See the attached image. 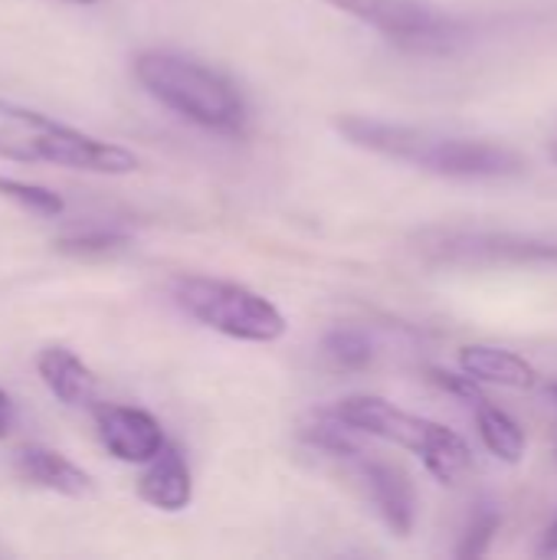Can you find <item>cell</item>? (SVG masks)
I'll return each mask as SVG.
<instances>
[{
	"label": "cell",
	"mask_w": 557,
	"mask_h": 560,
	"mask_svg": "<svg viewBox=\"0 0 557 560\" xmlns=\"http://www.w3.org/2000/svg\"><path fill=\"white\" fill-rule=\"evenodd\" d=\"M338 135L371 154L440 174L456 180H506L525 174L529 161L509 144L483 141V138H456L417 125L381 121L368 115H341L335 118Z\"/></svg>",
	"instance_id": "obj_1"
},
{
	"label": "cell",
	"mask_w": 557,
	"mask_h": 560,
	"mask_svg": "<svg viewBox=\"0 0 557 560\" xmlns=\"http://www.w3.org/2000/svg\"><path fill=\"white\" fill-rule=\"evenodd\" d=\"M0 161L53 164L62 171H82L98 177H128L141 167L135 151L3 98H0Z\"/></svg>",
	"instance_id": "obj_2"
},
{
	"label": "cell",
	"mask_w": 557,
	"mask_h": 560,
	"mask_svg": "<svg viewBox=\"0 0 557 560\" xmlns=\"http://www.w3.org/2000/svg\"><path fill=\"white\" fill-rule=\"evenodd\" d=\"M135 79L154 102L204 131L240 135L246 128L250 115L236 82L200 59L148 49L135 59Z\"/></svg>",
	"instance_id": "obj_3"
},
{
	"label": "cell",
	"mask_w": 557,
	"mask_h": 560,
	"mask_svg": "<svg viewBox=\"0 0 557 560\" xmlns=\"http://www.w3.org/2000/svg\"><path fill=\"white\" fill-rule=\"evenodd\" d=\"M328 413L338 417L341 423H348L355 433H368V436H378V440H387L394 446L417 453L423 459L427 472L440 486H460L476 469L473 450L466 446V440L456 430L433 423L427 417L407 413L384 397L355 394V397H345L341 404H335Z\"/></svg>",
	"instance_id": "obj_4"
},
{
	"label": "cell",
	"mask_w": 557,
	"mask_h": 560,
	"mask_svg": "<svg viewBox=\"0 0 557 560\" xmlns=\"http://www.w3.org/2000/svg\"><path fill=\"white\" fill-rule=\"evenodd\" d=\"M171 295L187 318L233 341L272 345L289 331L286 315L266 295L253 292L243 282L210 279V276H181L174 279Z\"/></svg>",
	"instance_id": "obj_5"
},
{
	"label": "cell",
	"mask_w": 557,
	"mask_h": 560,
	"mask_svg": "<svg viewBox=\"0 0 557 560\" xmlns=\"http://www.w3.org/2000/svg\"><path fill=\"white\" fill-rule=\"evenodd\" d=\"M414 249L437 266H512V262H557L555 240L519 236L502 230H453L433 226L414 236Z\"/></svg>",
	"instance_id": "obj_6"
},
{
	"label": "cell",
	"mask_w": 557,
	"mask_h": 560,
	"mask_svg": "<svg viewBox=\"0 0 557 560\" xmlns=\"http://www.w3.org/2000/svg\"><path fill=\"white\" fill-rule=\"evenodd\" d=\"M332 10L355 16L378 30L381 36L407 49H446L463 33L466 23L430 0H322Z\"/></svg>",
	"instance_id": "obj_7"
},
{
	"label": "cell",
	"mask_w": 557,
	"mask_h": 560,
	"mask_svg": "<svg viewBox=\"0 0 557 560\" xmlns=\"http://www.w3.org/2000/svg\"><path fill=\"white\" fill-rule=\"evenodd\" d=\"M355 472L358 482L368 495V502L374 505V512L381 515V522L397 535V538H410L414 525H417V492L414 482L407 479V472L394 463L384 459H371V456H355Z\"/></svg>",
	"instance_id": "obj_8"
},
{
	"label": "cell",
	"mask_w": 557,
	"mask_h": 560,
	"mask_svg": "<svg viewBox=\"0 0 557 560\" xmlns=\"http://www.w3.org/2000/svg\"><path fill=\"white\" fill-rule=\"evenodd\" d=\"M95 430L108 456L128 466H144L161 453L164 430L161 423L138 407H121V404H98L95 407Z\"/></svg>",
	"instance_id": "obj_9"
},
{
	"label": "cell",
	"mask_w": 557,
	"mask_h": 560,
	"mask_svg": "<svg viewBox=\"0 0 557 560\" xmlns=\"http://www.w3.org/2000/svg\"><path fill=\"white\" fill-rule=\"evenodd\" d=\"M148 469L138 479V499L158 512H184L194 502V479L187 469L184 453L174 443H164L154 459L144 463Z\"/></svg>",
	"instance_id": "obj_10"
},
{
	"label": "cell",
	"mask_w": 557,
	"mask_h": 560,
	"mask_svg": "<svg viewBox=\"0 0 557 560\" xmlns=\"http://www.w3.org/2000/svg\"><path fill=\"white\" fill-rule=\"evenodd\" d=\"M36 374L59 404H66V407H92L95 404L98 377L76 351H69L62 345L43 348L36 354Z\"/></svg>",
	"instance_id": "obj_11"
},
{
	"label": "cell",
	"mask_w": 557,
	"mask_h": 560,
	"mask_svg": "<svg viewBox=\"0 0 557 560\" xmlns=\"http://www.w3.org/2000/svg\"><path fill=\"white\" fill-rule=\"evenodd\" d=\"M16 472L23 482L46 489L53 495H66V499H82L92 492V476L76 466L69 456L46 450V446H26L16 456Z\"/></svg>",
	"instance_id": "obj_12"
},
{
	"label": "cell",
	"mask_w": 557,
	"mask_h": 560,
	"mask_svg": "<svg viewBox=\"0 0 557 560\" xmlns=\"http://www.w3.org/2000/svg\"><path fill=\"white\" fill-rule=\"evenodd\" d=\"M460 368L479 384H496L509 390H532L538 384V371L515 351L492 345H466L460 348Z\"/></svg>",
	"instance_id": "obj_13"
},
{
	"label": "cell",
	"mask_w": 557,
	"mask_h": 560,
	"mask_svg": "<svg viewBox=\"0 0 557 560\" xmlns=\"http://www.w3.org/2000/svg\"><path fill=\"white\" fill-rule=\"evenodd\" d=\"M473 410H476V430H479L483 443L489 446V453L496 459L509 463V466L522 463L525 459V450H529L525 430L506 410H499V407H492L486 400H479Z\"/></svg>",
	"instance_id": "obj_14"
},
{
	"label": "cell",
	"mask_w": 557,
	"mask_h": 560,
	"mask_svg": "<svg viewBox=\"0 0 557 560\" xmlns=\"http://www.w3.org/2000/svg\"><path fill=\"white\" fill-rule=\"evenodd\" d=\"M302 440H305L312 450L328 453V456H335V459H355V456L364 453L361 443L355 440V430H351L348 423H341L338 417H332L328 410H325L312 427L302 430Z\"/></svg>",
	"instance_id": "obj_15"
},
{
	"label": "cell",
	"mask_w": 557,
	"mask_h": 560,
	"mask_svg": "<svg viewBox=\"0 0 557 560\" xmlns=\"http://www.w3.org/2000/svg\"><path fill=\"white\" fill-rule=\"evenodd\" d=\"M325 358L341 371H364L374 361V341L361 328H335L322 341Z\"/></svg>",
	"instance_id": "obj_16"
},
{
	"label": "cell",
	"mask_w": 557,
	"mask_h": 560,
	"mask_svg": "<svg viewBox=\"0 0 557 560\" xmlns=\"http://www.w3.org/2000/svg\"><path fill=\"white\" fill-rule=\"evenodd\" d=\"M0 197L16 203L20 210H26L33 217H46V220H56L66 210V200L56 190H49L43 184H26V180H16V177H3V174H0Z\"/></svg>",
	"instance_id": "obj_17"
},
{
	"label": "cell",
	"mask_w": 557,
	"mask_h": 560,
	"mask_svg": "<svg viewBox=\"0 0 557 560\" xmlns=\"http://www.w3.org/2000/svg\"><path fill=\"white\" fill-rule=\"evenodd\" d=\"M121 246H128V236L108 226H85L56 240V249L69 256H108Z\"/></svg>",
	"instance_id": "obj_18"
},
{
	"label": "cell",
	"mask_w": 557,
	"mask_h": 560,
	"mask_svg": "<svg viewBox=\"0 0 557 560\" xmlns=\"http://www.w3.org/2000/svg\"><path fill=\"white\" fill-rule=\"evenodd\" d=\"M496 532H499V512L479 509V512L473 515V522H469V528H466V535H463L456 555H460V558H483V555L489 551Z\"/></svg>",
	"instance_id": "obj_19"
},
{
	"label": "cell",
	"mask_w": 557,
	"mask_h": 560,
	"mask_svg": "<svg viewBox=\"0 0 557 560\" xmlns=\"http://www.w3.org/2000/svg\"><path fill=\"white\" fill-rule=\"evenodd\" d=\"M430 381H433L437 387H443L446 394H453V397L466 400L469 407H476L479 400H486V397H483V390H479V381H473L469 374L463 377V374H453V371L433 368V371H430Z\"/></svg>",
	"instance_id": "obj_20"
},
{
	"label": "cell",
	"mask_w": 557,
	"mask_h": 560,
	"mask_svg": "<svg viewBox=\"0 0 557 560\" xmlns=\"http://www.w3.org/2000/svg\"><path fill=\"white\" fill-rule=\"evenodd\" d=\"M10 427H13V400L7 390H0V440L10 433Z\"/></svg>",
	"instance_id": "obj_21"
},
{
	"label": "cell",
	"mask_w": 557,
	"mask_h": 560,
	"mask_svg": "<svg viewBox=\"0 0 557 560\" xmlns=\"http://www.w3.org/2000/svg\"><path fill=\"white\" fill-rule=\"evenodd\" d=\"M542 555H557V522H552V528L542 538Z\"/></svg>",
	"instance_id": "obj_22"
},
{
	"label": "cell",
	"mask_w": 557,
	"mask_h": 560,
	"mask_svg": "<svg viewBox=\"0 0 557 560\" xmlns=\"http://www.w3.org/2000/svg\"><path fill=\"white\" fill-rule=\"evenodd\" d=\"M66 3H79V7H89V3H98V0H66Z\"/></svg>",
	"instance_id": "obj_23"
},
{
	"label": "cell",
	"mask_w": 557,
	"mask_h": 560,
	"mask_svg": "<svg viewBox=\"0 0 557 560\" xmlns=\"http://www.w3.org/2000/svg\"><path fill=\"white\" fill-rule=\"evenodd\" d=\"M548 394H552V397L557 400V384H552V387H548Z\"/></svg>",
	"instance_id": "obj_24"
},
{
	"label": "cell",
	"mask_w": 557,
	"mask_h": 560,
	"mask_svg": "<svg viewBox=\"0 0 557 560\" xmlns=\"http://www.w3.org/2000/svg\"><path fill=\"white\" fill-rule=\"evenodd\" d=\"M552 158H555V161H557V141H555V144H552Z\"/></svg>",
	"instance_id": "obj_25"
}]
</instances>
